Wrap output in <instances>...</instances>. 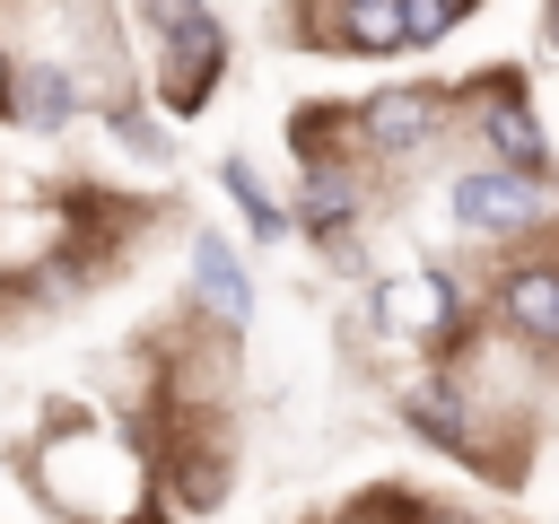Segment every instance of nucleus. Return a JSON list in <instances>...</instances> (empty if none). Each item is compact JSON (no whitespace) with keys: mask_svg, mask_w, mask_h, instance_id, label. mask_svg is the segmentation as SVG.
<instances>
[{"mask_svg":"<svg viewBox=\"0 0 559 524\" xmlns=\"http://www.w3.org/2000/svg\"><path fill=\"white\" fill-rule=\"evenodd\" d=\"M445 210H454L463 236H524V227H542L550 192H542L533 175H515V166L489 157V166H472V175L445 183Z\"/></svg>","mask_w":559,"mask_h":524,"instance_id":"obj_1","label":"nucleus"},{"mask_svg":"<svg viewBox=\"0 0 559 524\" xmlns=\"http://www.w3.org/2000/svg\"><path fill=\"white\" fill-rule=\"evenodd\" d=\"M157 44H166V61H157V96H166V114H201L210 87H218V70H227V35H218V17L201 9L192 26H175V35H157Z\"/></svg>","mask_w":559,"mask_h":524,"instance_id":"obj_2","label":"nucleus"},{"mask_svg":"<svg viewBox=\"0 0 559 524\" xmlns=\"http://www.w3.org/2000/svg\"><path fill=\"white\" fill-rule=\"evenodd\" d=\"M376 323H384L393 341H445V323H454V279H445V271H402V279H384V288H376Z\"/></svg>","mask_w":559,"mask_h":524,"instance_id":"obj_3","label":"nucleus"},{"mask_svg":"<svg viewBox=\"0 0 559 524\" xmlns=\"http://www.w3.org/2000/svg\"><path fill=\"white\" fill-rule=\"evenodd\" d=\"M428 131H437V96H428V87H376V96L358 105V140H367L376 157H411Z\"/></svg>","mask_w":559,"mask_h":524,"instance_id":"obj_4","label":"nucleus"},{"mask_svg":"<svg viewBox=\"0 0 559 524\" xmlns=\"http://www.w3.org/2000/svg\"><path fill=\"white\" fill-rule=\"evenodd\" d=\"M480 140H489V157L498 166H515V175H550V140H542V122H533V105L515 96V79H498V96L480 105Z\"/></svg>","mask_w":559,"mask_h":524,"instance_id":"obj_5","label":"nucleus"},{"mask_svg":"<svg viewBox=\"0 0 559 524\" xmlns=\"http://www.w3.org/2000/svg\"><path fill=\"white\" fill-rule=\"evenodd\" d=\"M498 323L533 349H559V262H524L498 279Z\"/></svg>","mask_w":559,"mask_h":524,"instance_id":"obj_6","label":"nucleus"},{"mask_svg":"<svg viewBox=\"0 0 559 524\" xmlns=\"http://www.w3.org/2000/svg\"><path fill=\"white\" fill-rule=\"evenodd\" d=\"M192 288L210 297L218 323H245V314H253V279H245V262H236V245H227L218 227L192 236Z\"/></svg>","mask_w":559,"mask_h":524,"instance_id":"obj_7","label":"nucleus"},{"mask_svg":"<svg viewBox=\"0 0 559 524\" xmlns=\"http://www.w3.org/2000/svg\"><path fill=\"white\" fill-rule=\"evenodd\" d=\"M9 114L26 122V131H70V114H79V79L61 70V61H35V70H17V87H9Z\"/></svg>","mask_w":559,"mask_h":524,"instance_id":"obj_8","label":"nucleus"},{"mask_svg":"<svg viewBox=\"0 0 559 524\" xmlns=\"http://www.w3.org/2000/svg\"><path fill=\"white\" fill-rule=\"evenodd\" d=\"M297 218L314 236H341L358 218V175H341L332 157H306V192H297Z\"/></svg>","mask_w":559,"mask_h":524,"instance_id":"obj_9","label":"nucleus"},{"mask_svg":"<svg viewBox=\"0 0 559 524\" xmlns=\"http://www.w3.org/2000/svg\"><path fill=\"white\" fill-rule=\"evenodd\" d=\"M332 44L341 52H402L411 26H402V0H332Z\"/></svg>","mask_w":559,"mask_h":524,"instance_id":"obj_10","label":"nucleus"},{"mask_svg":"<svg viewBox=\"0 0 559 524\" xmlns=\"http://www.w3.org/2000/svg\"><path fill=\"white\" fill-rule=\"evenodd\" d=\"M218 183H227V201H236V210H245V227H253V236H262V245H280V236H288V227H297V218H288V210H280V201H271V192H262V175H253V166H245V157H218Z\"/></svg>","mask_w":559,"mask_h":524,"instance_id":"obj_11","label":"nucleus"},{"mask_svg":"<svg viewBox=\"0 0 559 524\" xmlns=\"http://www.w3.org/2000/svg\"><path fill=\"white\" fill-rule=\"evenodd\" d=\"M402 410H411V428H428V445H445V454H472V419H463V402H454L445 384H419Z\"/></svg>","mask_w":559,"mask_h":524,"instance_id":"obj_12","label":"nucleus"},{"mask_svg":"<svg viewBox=\"0 0 559 524\" xmlns=\"http://www.w3.org/2000/svg\"><path fill=\"white\" fill-rule=\"evenodd\" d=\"M454 17H463V0H402V26H411V44H437Z\"/></svg>","mask_w":559,"mask_h":524,"instance_id":"obj_13","label":"nucleus"},{"mask_svg":"<svg viewBox=\"0 0 559 524\" xmlns=\"http://www.w3.org/2000/svg\"><path fill=\"white\" fill-rule=\"evenodd\" d=\"M201 17V0H148V26L157 35H175V26H192Z\"/></svg>","mask_w":559,"mask_h":524,"instance_id":"obj_14","label":"nucleus"},{"mask_svg":"<svg viewBox=\"0 0 559 524\" xmlns=\"http://www.w3.org/2000/svg\"><path fill=\"white\" fill-rule=\"evenodd\" d=\"M9 87H17V70H9V61H0V114H9Z\"/></svg>","mask_w":559,"mask_h":524,"instance_id":"obj_15","label":"nucleus"},{"mask_svg":"<svg viewBox=\"0 0 559 524\" xmlns=\"http://www.w3.org/2000/svg\"><path fill=\"white\" fill-rule=\"evenodd\" d=\"M463 9H472V0H463Z\"/></svg>","mask_w":559,"mask_h":524,"instance_id":"obj_16","label":"nucleus"},{"mask_svg":"<svg viewBox=\"0 0 559 524\" xmlns=\"http://www.w3.org/2000/svg\"><path fill=\"white\" fill-rule=\"evenodd\" d=\"M349 524H358V515H349Z\"/></svg>","mask_w":559,"mask_h":524,"instance_id":"obj_17","label":"nucleus"}]
</instances>
